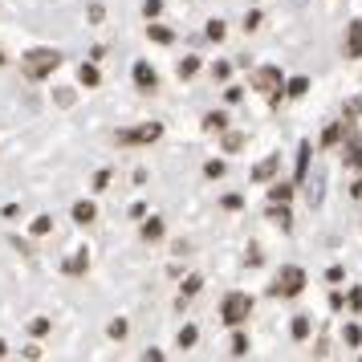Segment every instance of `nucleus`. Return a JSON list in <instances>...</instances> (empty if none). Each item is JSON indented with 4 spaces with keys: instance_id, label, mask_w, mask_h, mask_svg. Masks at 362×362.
I'll return each mask as SVG.
<instances>
[{
    "instance_id": "obj_1",
    "label": "nucleus",
    "mask_w": 362,
    "mask_h": 362,
    "mask_svg": "<svg viewBox=\"0 0 362 362\" xmlns=\"http://www.w3.org/2000/svg\"><path fill=\"white\" fill-rule=\"evenodd\" d=\"M57 66H62V53H57V49H33L29 57H25V74H29L33 82L49 78V74H53Z\"/></svg>"
},
{
    "instance_id": "obj_2",
    "label": "nucleus",
    "mask_w": 362,
    "mask_h": 362,
    "mask_svg": "<svg viewBox=\"0 0 362 362\" xmlns=\"http://www.w3.org/2000/svg\"><path fill=\"white\" fill-rule=\"evenodd\" d=\"M220 313H224V326H240L248 313H252V297L248 293H228L224 305H220Z\"/></svg>"
},
{
    "instance_id": "obj_3",
    "label": "nucleus",
    "mask_w": 362,
    "mask_h": 362,
    "mask_svg": "<svg viewBox=\"0 0 362 362\" xmlns=\"http://www.w3.org/2000/svg\"><path fill=\"white\" fill-rule=\"evenodd\" d=\"M281 86H285V78H281V69H273V66H264V69L252 74V90H261L269 102L281 98Z\"/></svg>"
},
{
    "instance_id": "obj_4",
    "label": "nucleus",
    "mask_w": 362,
    "mask_h": 362,
    "mask_svg": "<svg viewBox=\"0 0 362 362\" xmlns=\"http://www.w3.org/2000/svg\"><path fill=\"white\" fill-rule=\"evenodd\" d=\"M301 289H305V273H301L297 264L281 269V277H277V285H273V293H277V297H297Z\"/></svg>"
},
{
    "instance_id": "obj_5",
    "label": "nucleus",
    "mask_w": 362,
    "mask_h": 362,
    "mask_svg": "<svg viewBox=\"0 0 362 362\" xmlns=\"http://www.w3.org/2000/svg\"><path fill=\"white\" fill-rule=\"evenodd\" d=\"M163 134V122H147V127H131V131H118V143H155Z\"/></svg>"
},
{
    "instance_id": "obj_6",
    "label": "nucleus",
    "mask_w": 362,
    "mask_h": 362,
    "mask_svg": "<svg viewBox=\"0 0 362 362\" xmlns=\"http://www.w3.org/2000/svg\"><path fill=\"white\" fill-rule=\"evenodd\" d=\"M346 57H362V21H354L346 33Z\"/></svg>"
},
{
    "instance_id": "obj_7",
    "label": "nucleus",
    "mask_w": 362,
    "mask_h": 362,
    "mask_svg": "<svg viewBox=\"0 0 362 362\" xmlns=\"http://www.w3.org/2000/svg\"><path fill=\"white\" fill-rule=\"evenodd\" d=\"M310 143H301V147H297V175H293V183H305V171H310Z\"/></svg>"
},
{
    "instance_id": "obj_8",
    "label": "nucleus",
    "mask_w": 362,
    "mask_h": 362,
    "mask_svg": "<svg viewBox=\"0 0 362 362\" xmlns=\"http://www.w3.org/2000/svg\"><path fill=\"white\" fill-rule=\"evenodd\" d=\"M134 82H139V90H155V69H151L147 62H139V66H134Z\"/></svg>"
},
{
    "instance_id": "obj_9",
    "label": "nucleus",
    "mask_w": 362,
    "mask_h": 362,
    "mask_svg": "<svg viewBox=\"0 0 362 362\" xmlns=\"http://www.w3.org/2000/svg\"><path fill=\"white\" fill-rule=\"evenodd\" d=\"M273 171H277V155H269L264 163L252 167V180H257V183H261V180H273Z\"/></svg>"
},
{
    "instance_id": "obj_10",
    "label": "nucleus",
    "mask_w": 362,
    "mask_h": 362,
    "mask_svg": "<svg viewBox=\"0 0 362 362\" xmlns=\"http://www.w3.org/2000/svg\"><path fill=\"white\" fill-rule=\"evenodd\" d=\"M94 216H98V208H94L90 199H82V204H74V220H78V224H90Z\"/></svg>"
},
{
    "instance_id": "obj_11",
    "label": "nucleus",
    "mask_w": 362,
    "mask_h": 362,
    "mask_svg": "<svg viewBox=\"0 0 362 362\" xmlns=\"http://www.w3.org/2000/svg\"><path fill=\"white\" fill-rule=\"evenodd\" d=\"M163 236V220H147L143 224V240H159Z\"/></svg>"
},
{
    "instance_id": "obj_12",
    "label": "nucleus",
    "mask_w": 362,
    "mask_h": 362,
    "mask_svg": "<svg viewBox=\"0 0 362 362\" xmlns=\"http://www.w3.org/2000/svg\"><path fill=\"white\" fill-rule=\"evenodd\" d=\"M147 37H151V41H159V45H167V41H171L175 33H171V29H163V25H151Z\"/></svg>"
},
{
    "instance_id": "obj_13",
    "label": "nucleus",
    "mask_w": 362,
    "mask_h": 362,
    "mask_svg": "<svg viewBox=\"0 0 362 362\" xmlns=\"http://www.w3.org/2000/svg\"><path fill=\"white\" fill-rule=\"evenodd\" d=\"M78 82L82 86H98V66H82L78 69Z\"/></svg>"
},
{
    "instance_id": "obj_14",
    "label": "nucleus",
    "mask_w": 362,
    "mask_h": 362,
    "mask_svg": "<svg viewBox=\"0 0 362 362\" xmlns=\"http://www.w3.org/2000/svg\"><path fill=\"white\" fill-rule=\"evenodd\" d=\"M86 264H90V257L78 252V257H69V261H66V273H86Z\"/></svg>"
},
{
    "instance_id": "obj_15",
    "label": "nucleus",
    "mask_w": 362,
    "mask_h": 362,
    "mask_svg": "<svg viewBox=\"0 0 362 362\" xmlns=\"http://www.w3.org/2000/svg\"><path fill=\"white\" fill-rule=\"evenodd\" d=\"M269 220H277L281 228H289V224H293V220H289V212H285L281 204H273V208H269Z\"/></svg>"
},
{
    "instance_id": "obj_16",
    "label": "nucleus",
    "mask_w": 362,
    "mask_h": 362,
    "mask_svg": "<svg viewBox=\"0 0 362 362\" xmlns=\"http://www.w3.org/2000/svg\"><path fill=\"white\" fill-rule=\"evenodd\" d=\"M196 338H199L196 326H183V329H180V346H183V350H187V346H196Z\"/></svg>"
},
{
    "instance_id": "obj_17",
    "label": "nucleus",
    "mask_w": 362,
    "mask_h": 362,
    "mask_svg": "<svg viewBox=\"0 0 362 362\" xmlns=\"http://www.w3.org/2000/svg\"><path fill=\"white\" fill-rule=\"evenodd\" d=\"M269 196H273V204H285V199L293 196V187H289V183H277V187H273Z\"/></svg>"
},
{
    "instance_id": "obj_18",
    "label": "nucleus",
    "mask_w": 362,
    "mask_h": 362,
    "mask_svg": "<svg viewBox=\"0 0 362 362\" xmlns=\"http://www.w3.org/2000/svg\"><path fill=\"white\" fill-rule=\"evenodd\" d=\"M305 90H310V82H305V78H293V82L285 86V94H293V98H301Z\"/></svg>"
},
{
    "instance_id": "obj_19",
    "label": "nucleus",
    "mask_w": 362,
    "mask_h": 362,
    "mask_svg": "<svg viewBox=\"0 0 362 362\" xmlns=\"http://www.w3.org/2000/svg\"><path fill=\"white\" fill-rule=\"evenodd\" d=\"M342 338H346L350 346H362V329H358V326H346V329H342Z\"/></svg>"
},
{
    "instance_id": "obj_20",
    "label": "nucleus",
    "mask_w": 362,
    "mask_h": 362,
    "mask_svg": "<svg viewBox=\"0 0 362 362\" xmlns=\"http://www.w3.org/2000/svg\"><path fill=\"white\" fill-rule=\"evenodd\" d=\"M232 354H236V358L248 354V338H245V334H236V338H232Z\"/></svg>"
},
{
    "instance_id": "obj_21",
    "label": "nucleus",
    "mask_w": 362,
    "mask_h": 362,
    "mask_svg": "<svg viewBox=\"0 0 362 362\" xmlns=\"http://www.w3.org/2000/svg\"><path fill=\"white\" fill-rule=\"evenodd\" d=\"M338 139H342V127H338V122H334V127H326V134H322V143H338Z\"/></svg>"
},
{
    "instance_id": "obj_22",
    "label": "nucleus",
    "mask_w": 362,
    "mask_h": 362,
    "mask_svg": "<svg viewBox=\"0 0 362 362\" xmlns=\"http://www.w3.org/2000/svg\"><path fill=\"white\" fill-rule=\"evenodd\" d=\"M204 175H208V180H220V175H224V163H220V159H212V163L204 167Z\"/></svg>"
},
{
    "instance_id": "obj_23",
    "label": "nucleus",
    "mask_w": 362,
    "mask_h": 362,
    "mask_svg": "<svg viewBox=\"0 0 362 362\" xmlns=\"http://www.w3.org/2000/svg\"><path fill=\"white\" fill-rule=\"evenodd\" d=\"M196 69H199V57H187V62H183V66H180V78H192Z\"/></svg>"
},
{
    "instance_id": "obj_24",
    "label": "nucleus",
    "mask_w": 362,
    "mask_h": 362,
    "mask_svg": "<svg viewBox=\"0 0 362 362\" xmlns=\"http://www.w3.org/2000/svg\"><path fill=\"white\" fill-rule=\"evenodd\" d=\"M228 127V118L224 115H208V131H224Z\"/></svg>"
},
{
    "instance_id": "obj_25",
    "label": "nucleus",
    "mask_w": 362,
    "mask_h": 362,
    "mask_svg": "<svg viewBox=\"0 0 362 362\" xmlns=\"http://www.w3.org/2000/svg\"><path fill=\"white\" fill-rule=\"evenodd\" d=\"M208 37L220 41V37H224V21H208Z\"/></svg>"
},
{
    "instance_id": "obj_26",
    "label": "nucleus",
    "mask_w": 362,
    "mask_h": 362,
    "mask_svg": "<svg viewBox=\"0 0 362 362\" xmlns=\"http://www.w3.org/2000/svg\"><path fill=\"white\" fill-rule=\"evenodd\" d=\"M310 334V322L305 317H293V338H305Z\"/></svg>"
},
{
    "instance_id": "obj_27",
    "label": "nucleus",
    "mask_w": 362,
    "mask_h": 362,
    "mask_svg": "<svg viewBox=\"0 0 362 362\" xmlns=\"http://www.w3.org/2000/svg\"><path fill=\"white\" fill-rule=\"evenodd\" d=\"M199 285H204L199 277H187V281H183V293H187V297H192V293H199Z\"/></svg>"
},
{
    "instance_id": "obj_28",
    "label": "nucleus",
    "mask_w": 362,
    "mask_h": 362,
    "mask_svg": "<svg viewBox=\"0 0 362 362\" xmlns=\"http://www.w3.org/2000/svg\"><path fill=\"white\" fill-rule=\"evenodd\" d=\"M122 334H127V322H122V317H118V322H110V338H122Z\"/></svg>"
},
{
    "instance_id": "obj_29",
    "label": "nucleus",
    "mask_w": 362,
    "mask_h": 362,
    "mask_svg": "<svg viewBox=\"0 0 362 362\" xmlns=\"http://www.w3.org/2000/svg\"><path fill=\"white\" fill-rule=\"evenodd\" d=\"M106 183H110V171H98V175H94V192H102Z\"/></svg>"
},
{
    "instance_id": "obj_30",
    "label": "nucleus",
    "mask_w": 362,
    "mask_h": 362,
    "mask_svg": "<svg viewBox=\"0 0 362 362\" xmlns=\"http://www.w3.org/2000/svg\"><path fill=\"white\" fill-rule=\"evenodd\" d=\"M53 228V220L49 216H41V220H33V232H49Z\"/></svg>"
},
{
    "instance_id": "obj_31",
    "label": "nucleus",
    "mask_w": 362,
    "mask_h": 362,
    "mask_svg": "<svg viewBox=\"0 0 362 362\" xmlns=\"http://www.w3.org/2000/svg\"><path fill=\"white\" fill-rule=\"evenodd\" d=\"M159 8H163V0H147V4H143V13H147V17H155Z\"/></svg>"
},
{
    "instance_id": "obj_32",
    "label": "nucleus",
    "mask_w": 362,
    "mask_h": 362,
    "mask_svg": "<svg viewBox=\"0 0 362 362\" xmlns=\"http://www.w3.org/2000/svg\"><path fill=\"white\" fill-rule=\"evenodd\" d=\"M240 143H245L240 134H224V147H228V151H236V147H240Z\"/></svg>"
},
{
    "instance_id": "obj_33",
    "label": "nucleus",
    "mask_w": 362,
    "mask_h": 362,
    "mask_svg": "<svg viewBox=\"0 0 362 362\" xmlns=\"http://www.w3.org/2000/svg\"><path fill=\"white\" fill-rule=\"evenodd\" d=\"M350 310H362V289H354V293H350Z\"/></svg>"
},
{
    "instance_id": "obj_34",
    "label": "nucleus",
    "mask_w": 362,
    "mask_h": 362,
    "mask_svg": "<svg viewBox=\"0 0 362 362\" xmlns=\"http://www.w3.org/2000/svg\"><path fill=\"white\" fill-rule=\"evenodd\" d=\"M350 163H354V167H362V147H354V151H350Z\"/></svg>"
},
{
    "instance_id": "obj_35",
    "label": "nucleus",
    "mask_w": 362,
    "mask_h": 362,
    "mask_svg": "<svg viewBox=\"0 0 362 362\" xmlns=\"http://www.w3.org/2000/svg\"><path fill=\"white\" fill-rule=\"evenodd\" d=\"M350 196H362V180L354 183V187H350Z\"/></svg>"
},
{
    "instance_id": "obj_36",
    "label": "nucleus",
    "mask_w": 362,
    "mask_h": 362,
    "mask_svg": "<svg viewBox=\"0 0 362 362\" xmlns=\"http://www.w3.org/2000/svg\"><path fill=\"white\" fill-rule=\"evenodd\" d=\"M4 350H8V346H4V342H0V358H4Z\"/></svg>"
},
{
    "instance_id": "obj_37",
    "label": "nucleus",
    "mask_w": 362,
    "mask_h": 362,
    "mask_svg": "<svg viewBox=\"0 0 362 362\" xmlns=\"http://www.w3.org/2000/svg\"><path fill=\"white\" fill-rule=\"evenodd\" d=\"M0 66H4V53H0Z\"/></svg>"
}]
</instances>
